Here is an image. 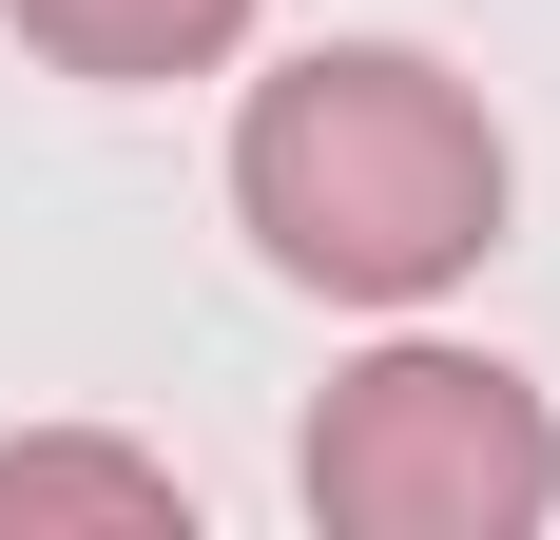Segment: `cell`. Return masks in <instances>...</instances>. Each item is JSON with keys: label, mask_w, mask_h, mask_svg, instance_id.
<instances>
[{"label": "cell", "mask_w": 560, "mask_h": 540, "mask_svg": "<svg viewBox=\"0 0 560 540\" xmlns=\"http://www.w3.org/2000/svg\"><path fill=\"white\" fill-rule=\"evenodd\" d=\"M232 213L329 309H425L503 251V116L406 39H310L232 116Z\"/></svg>", "instance_id": "obj_1"}, {"label": "cell", "mask_w": 560, "mask_h": 540, "mask_svg": "<svg viewBox=\"0 0 560 540\" xmlns=\"http://www.w3.org/2000/svg\"><path fill=\"white\" fill-rule=\"evenodd\" d=\"M541 502H560V425L483 348H368L310 406V521L348 540H522Z\"/></svg>", "instance_id": "obj_2"}, {"label": "cell", "mask_w": 560, "mask_h": 540, "mask_svg": "<svg viewBox=\"0 0 560 540\" xmlns=\"http://www.w3.org/2000/svg\"><path fill=\"white\" fill-rule=\"evenodd\" d=\"M58 78H213L252 39V0H0Z\"/></svg>", "instance_id": "obj_3"}, {"label": "cell", "mask_w": 560, "mask_h": 540, "mask_svg": "<svg viewBox=\"0 0 560 540\" xmlns=\"http://www.w3.org/2000/svg\"><path fill=\"white\" fill-rule=\"evenodd\" d=\"M0 521H136V540H174L194 502H174L155 444H0Z\"/></svg>", "instance_id": "obj_4"}]
</instances>
